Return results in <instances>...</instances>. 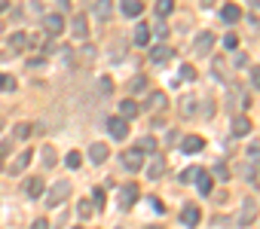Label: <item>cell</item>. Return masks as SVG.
Wrapping results in <instances>:
<instances>
[{
    "mask_svg": "<svg viewBox=\"0 0 260 229\" xmlns=\"http://www.w3.org/2000/svg\"><path fill=\"white\" fill-rule=\"evenodd\" d=\"M172 10H175V0H156V16L159 19H166Z\"/></svg>",
    "mask_w": 260,
    "mask_h": 229,
    "instance_id": "cell-27",
    "label": "cell"
},
{
    "mask_svg": "<svg viewBox=\"0 0 260 229\" xmlns=\"http://www.w3.org/2000/svg\"><path fill=\"white\" fill-rule=\"evenodd\" d=\"M254 217H257V205H254V199H245L242 202V211H239V226H248V223H254Z\"/></svg>",
    "mask_w": 260,
    "mask_h": 229,
    "instance_id": "cell-8",
    "label": "cell"
},
{
    "mask_svg": "<svg viewBox=\"0 0 260 229\" xmlns=\"http://www.w3.org/2000/svg\"><path fill=\"white\" fill-rule=\"evenodd\" d=\"M71 31H74V40H86L89 37V19L86 16H74Z\"/></svg>",
    "mask_w": 260,
    "mask_h": 229,
    "instance_id": "cell-11",
    "label": "cell"
},
{
    "mask_svg": "<svg viewBox=\"0 0 260 229\" xmlns=\"http://www.w3.org/2000/svg\"><path fill=\"white\" fill-rule=\"evenodd\" d=\"M193 113H196V101L193 98H184L181 101V117H193Z\"/></svg>",
    "mask_w": 260,
    "mask_h": 229,
    "instance_id": "cell-30",
    "label": "cell"
},
{
    "mask_svg": "<svg viewBox=\"0 0 260 229\" xmlns=\"http://www.w3.org/2000/svg\"><path fill=\"white\" fill-rule=\"evenodd\" d=\"M162 174H166V162H162V159H153V162L147 165V177H150V180H159Z\"/></svg>",
    "mask_w": 260,
    "mask_h": 229,
    "instance_id": "cell-23",
    "label": "cell"
},
{
    "mask_svg": "<svg viewBox=\"0 0 260 229\" xmlns=\"http://www.w3.org/2000/svg\"><path fill=\"white\" fill-rule=\"evenodd\" d=\"M95 19L110 22L113 19V0H95Z\"/></svg>",
    "mask_w": 260,
    "mask_h": 229,
    "instance_id": "cell-13",
    "label": "cell"
},
{
    "mask_svg": "<svg viewBox=\"0 0 260 229\" xmlns=\"http://www.w3.org/2000/svg\"><path fill=\"white\" fill-rule=\"evenodd\" d=\"M135 43H138V46H147V43H150V28H147V25H138V28H135Z\"/></svg>",
    "mask_w": 260,
    "mask_h": 229,
    "instance_id": "cell-25",
    "label": "cell"
},
{
    "mask_svg": "<svg viewBox=\"0 0 260 229\" xmlns=\"http://www.w3.org/2000/svg\"><path fill=\"white\" fill-rule=\"evenodd\" d=\"M98 86H101V95H110V92H113V83H110V77H101V80H98Z\"/></svg>",
    "mask_w": 260,
    "mask_h": 229,
    "instance_id": "cell-36",
    "label": "cell"
},
{
    "mask_svg": "<svg viewBox=\"0 0 260 229\" xmlns=\"http://www.w3.org/2000/svg\"><path fill=\"white\" fill-rule=\"evenodd\" d=\"M43 31H46L49 37H58V34L64 31V16H58V13H49V16L43 19Z\"/></svg>",
    "mask_w": 260,
    "mask_h": 229,
    "instance_id": "cell-5",
    "label": "cell"
},
{
    "mask_svg": "<svg viewBox=\"0 0 260 229\" xmlns=\"http://www.w3.org/2000/svg\"><path fill=\"white\" fill-rule=\"evenodd\" d=\"M251 83H254V89H260V67H257V70L251 73Z\"/></svg>",
    "mask_w": 260,
    "mask_h": 229,
    "instance_id": "cell-43",
    "label": "cell"
},
{
    "mask_svg": "<svg viewBox=\"0 0 260 229\" xmlns=\"http://www.w3.org/2000/svg\"><path fill=\"white\" fill-rule=\"evenodd\" d=\"M107 156H110V150H107V144H101V141H95V144L89 147V159H92L95 165H101V162H107Z\"/></svg>",
    "mask_w": 260,
    "mask_h": 229,
    "instance_id": "cell-15",
    "label": "cell"
},
{
    "mask_svg": "<svg viewBox=\"0 0 260 229\" xmlns=\"http://www.w3.org/2000/svg\"><path fill=\"white\" fill-rule=\"evenodd\" d=\"M107 132H110V138H116V141L128 138V120H122V117L107 120Z\"/></svg>",
    "mask_w": 260,
    "mask_h": 229,
    "instance_id": "cell-6",
    "label": "cell"
},
{
    "mask_svg": "<svg viewBox=\"0 0 260 229\" xmlns=\"http://www.w3.org/2000/svg\"><path fill=\"white\" fill-rule=\"evenodd\" d=\"M214 77H220V80H226V70H223V61H214Z\"/></svg>",
    "mask_w": 260,
    "mask_h": 229,
    "instance_id": "cell-41",
    "label": "cell"
},
{
    "mask_svg": "<svg viewBox=\"0 0 260 229\" xmlns=\"http://www.w3.org/2000/svg\"><path fill=\"white\" fill-rule=\"evenodd\" d=\"M40 156H43V165H46V168H52V165H55V150H52L49 144L40 150Z\"/></svg>",
    "mask_w": 260,
    "mask_h": 229,
    "instance_id": "cell-29",
    "label": "cell"
},
{
    "mask_svg": "<svg viewBox=\"0 0 260 229\" xmlns=\"http://www.w3.org/2000/svg\"><path fill=\"white\" fill-rule=\"evenodd\" d=\"M0 86H4V92H13L16 89V80L13 77H4V83H0Z\"/></svg>",
    "mask_w": 260,
    "mask_h": 229,
    "instance_id": "cell-40",
    "label": "cell"
},
{
    "mask_svg": "<svg viewBox=\"0 0 260 229\" xmlns=\"http://www.w3.org/2000/svg\"><path fill=\"white\" fill-rule=\"evenodd\" d=\"M64 165H68V168H71V171H74V168H80V165H83V156H80V153H77V150H71V153H68V156H64Z\"/></svg>",
    "mask_w": 260,
    "mask_h": 229,
    "instance_id": "cell-28",
    "label": "cell"
},
{
    "mask_svg": "<svg viewBox=\"0 0 260 229\" xmlns=\"http://www.w3.org/2000/svg\"><path fill=\"white\" fill-rule=\"evenodd\" d=\"M220 19H223V22H226V25H236V22H239V19H242V10H239V7H236V4H226V7H223V10H220Z\"/></svg>",
    "mask_w": 260,
    "mask_h": 229,
    "instance_id": "cell-19",
    "label": "cell"
},
{
    "mask_svg": "<svg viewBox=\"0 0 260 229\" xmlns=\"http://www.w3.org/2000/svg\"><path fill=\"white\" fill-rule=\"evenodd\" d=\"M202 220V211L196 208V205H184V211H181V223L184 226H196Z\"/></svg>",
    "mask_w": 260,
    "mask_h": 229,
    "instance_id": "cell-16",
    "label": "cell"
},
{
    "mask_svg": "<svg viewBox=\"0 0 260 229\" xmlns=\"http://www.w3.org/2000/svg\"><path fill=\"white\" fill-rule=\"evenodd\" d=\"M199 171H202V168H187V171L181 174V180H184V183H190V180H196V174H199Z\"/></svg>",
    "mask_w": 260,
    "mask_h": 229,
    "instance_id": "cell-37",
    "label": "cell"
},
{
    "mask_svg": "<svg viewBox=\"0 0 260 229\" xmlns=\"http://www.w3.org/2000/svg\"><path fill=\"white\" fill-rule=\"evenodd\" d=\"M138 183H122L119 186V211H128L135 202H138Z\"/></svg>",
    "mask_w": 260,
    "mask_h": 229,
    "instance_id": "cell-2",
    "label": "cell"
},
{
    "mask_svg": "<svg viewBox=\"0 0 260 229\" xmlns=\"http://www.w3.org/2000/svg\"><path fill=\"white\" fill-rule=\"evenodd\" d=\"M162 107H169V95H162V92H150V98H147V110H162Z\"/></svg>",
    "mask_w": 260,
    "mask_h": 229,
    "instance_id": "cell-20",
    "label": "cell"
},
{
    "mask_svg": "<svg viewBox=\"0 0 260 229\" xmlns=\"http://www.w3.org/2000/svg\"><path fill=\"white\" fill-rule=\"evenodd\" d=\"M28 162H31V150H22V153L16 156V162H13L7 171H10V174H22V171L28 168Z\"/></svg>",
    "mask_w": 260,
    "mask_h": 229,
    "instance_id": "cell-18",
    "label": "cell"
},
{
    "mask_svg": "<svg viewBox=\"0 0 260 229\" xmlns=\"http://www.w3.org/2000/svg\"><path fill=\"white\" fill-rule=\"evenodd\" d=\"M181 77H184V80H196V67L184 64V67H181Z\"/></svg>",
    "mask_w": 260,
    "mask_h": 229,
    "instance_id": "cell-39",
    "label": "cell"
},
{
    "mask_svg": "<svg viewBox=\"0 0 260 229\" xmlns=\"http://www.w3.org/2000/svg\"><path fill=\"white\" fill-rule=\"evenodd\" d=\"M0 10H7V0H0Z\"/></svg>",
    "mask_w": 260,
    "mask_h": 229,
    "instance_id": "cell-47",
    "label": "cell"
},
{
    "mask_svg": "<svg viewBox=\"0 0 260 229\" xmlns=\"http://www.w3.org/2000/svg\"><path fill=\"white\" fill-rule=\"evenodd\" d=\"M31 229H49V223H46V220H34V226H31Z\"/></svg>",
    "mask_w": 260,
    "mask_h": 229,
    "instance_id": "cell-44",
    "label": "cell"
},
{
    "mask_svg": "<svg viewBox=\"0 0 260 229\" xmlns=\"http://www.w3.org/2000/svg\"><path fill=\"white\" fill-rule=\"evenodd\" d=\"M89 202L95 205V211H98V208H104V189H101V186H95V193H92V199H89Z\"/></svg>",
    "mask_w": 260,
    "mask_h": 229,
    "instance_id": "cell-33",
    "label": "cell"
},
{
    "mask_svg": "<svg viewBox=\"0 0 260 229\" xmlns=\"http://www.w3.org/2000/svg\"><path fill=\"white\" fill-rule=\"evenodd\" d=\"M217 4V0H202V7H214Z\"/></svg>",
    "mask_w": 260,
    "mask_h": 229,
    "instance_id": "cell-45",
    "label": "cell"
},
{
    "mask_svg": "<svg viewBox=\"0 0 260 229\" xmlns=\"http://www.w3.org/2000/svg\"><path fill=\"white\" fill-rule=\"evenodd\" d=\"M245 107H248V95H242V92L233 89V95H230V110L239 113V110H245Z\"/></svg>",
    "mask_w": 260,
    "mask_h": 229,
    "instance_id": "cell-22",
    "label": "cell"
},
{
    "mask_svg": "<svg viewBox=\"0 0 260 229\" xmlns=\"http://www.w3.org/2000/svg\"><path fill=\"white\" fill-rule=\"evenodd\" d=\"M58 4H61V7H71V0H58Z\"/></svg>",
    "mask_w": 260,
    "mask_h": 229,
    "instance_id": "cell-46",
    "label": "cell"
},
{
    "mask_svg": "<svg viewBox=\"0 0 260 229\" xmlns=\"http://www.w3.org/2000/svg\"><path fill=\"white\" fill-rule=\"evenodd\" d=\"M138 150H141V153H156V141H153V138H141V141H138Z\"/></svg>",
    "mask_w": 260,
    "mask_h": 229,
    "instance_id": "cell-31",
    "label": "cell"
},
{
    "mask_svg": "<svg viewBox=\"0 0 260 229\" xmlns=\"http://www.w3.org/2000/svg\"><path fill=\"white\" fill-rule=\"evenodd\" d=\"M214 174H217L220 180H226V177H230V171H226V165H214Z\"/></svg>",
    "mask_w": 260,
    "mask_h": 229,
    "instance_id": "cell-42",
    "label": "cell"
},
{
    "mask_svg": "<svg viewBox=\"0 0 260 229\" xmlns=\"http://www.w3.org/2000/svg\"><path fill=\"white\" fill-rule=\"evenodd\" d=\"M0 162H4V156H0ZM0 168H4V165H0Z\"/></svg>",
    "mask_w": 260,
    "mask_h": 229,
    "instance_id": "cell-50",
    "label": "cell"
},
{
    "mask_svg": "<svg viewBox=\"0 0 260 229\" xmlns=\"http://www.w3.org/2000/svg\"><path fill=\"white\" fill-rule=\"evenodd\" d=\"M119 162L125 165V171H141L144 168V153L141 150H128V153H122Z\"/></svg>",
    "mask_w": 260,
    "mask_h": 229,
    "instance_id": "cell-4",
    "label": "cell"
},
{
    "mask_svg": "<svg viewBox=\"0 0 260 229\" xmlns=\"http://www.w3.org/2000/svg\"><path fill=\"white\" fill-rule=\"evenodd\" d=\"M74 229H83V226H74Z\"/></svg>",
    "mask_w": 260,
    "mask_h": 229,
    "instance_id": "cell-52",
    "label": "cell"
},
{
    "mask_svg": "<svg viewBox=\"0 0 260 229\" xmlns=\"http://www.w3.org/2000/svg\"><path fill=\"white\" fill-rule=\"evenodd\" d=\"M147 229H159V226H147Z\"/></svg>",
    "mask_w": 260,
    "mask_h": 229,
    "instance_id": "cell-49",
    "label": "cell"
},
{
    "mask_svg": "<svg viewBox=\"0 0 260 229\" xmlns=\"http://www.w3.org/2000/svg\"><path fill=\"white\" fill-rule=\"evenodd\" d=\"M10 49H13V52L28 49V37H25V34H13V37H10Z\"/></svg>",
    "mask_w": 260,
    "mask_h": 229,
    "instance_id": "cell-26",
    "label": "cell"
},
{
    "mask_svg": "<svg viewBox=\"0 0 260 229\" xmlns=\"http://www.w3.org/2000/svg\"><path fill=\"white\" fill-rule=\"evenodd\" d=\"M242 177L254 186V189H260V159H251V162H245L242 165Z\"/></svg>",
    "mask_w": 260,
    "mask_h": 229,
    "instance_id": "cell-3",
    "label": "cell"
},
{
    "mask_svg": "<svg viewBox=\"0 0 260 229\" xmlns=\"http://www.w3.org/2000/svg\"><path fill=\"white\" fill-rule=\"evenodd\" d=\"M25 193H28L31 199H40V196H43V180H40V177H31V180L25 183Z\"/></svg>",
    "mask_w": 260,
    "mask_h": 229,
    "instance_id": "cell-24",
    "label": "cell"
},
{
    "mask_svg": "<svg viewBox=\"0 0 260 229\" xmlns=\"http://www.w3.org/2000/svg\"><path fill=\"white\" fill-rule=\"evenodd\" d=\"M211 186H214V180H211V174H205V171H199V174H196V189H199L202 196H211Z\"/></svg>",
    "mask_w": 260,
    "mask_h": 229,
    "instance_id": "cell-21",
    "label": "cell"
},
{
    "mask_svg": "<svg viewBox=\"0 0 260 229\" xmlns=\"http://www.w3.org/2000/svg\"><path fill=\"white\" fill-rule=\"evenodd\" d=\"M251 132V120L245 117V113H236V117H233V135L236 138H245Z\"/></svg>",
    "mask_w": 260,
    "mask_h": 229,
    "instance_id": "cell-14",
    "label": "cell"
},
{
    "mask_svg": "<svg viewBox=\"0 0 260 229\" xmlns=\"http://www.w3.org/2000/svg\"><path fill=\"white\" fill-rule=\"evenodd\" d=\"M92 208H95L92 202H80V208H77V214H80V217H92V214H95Z\"/></svg>",
    "mask_w": 260,
    "mask_h": 229,
    "instance_id": "cell-35",
    "label": "cell"
},
{
    "mask_svg": "<svg viewBox=\"0 0 260 229\" xmlns=\"http://www.w3.org/2000/svg\"><path fill=\"white\" fill-rule=\"evenodd\" d=\"M119 10H122L125 19H138L144 13V4H141V0H119Z\"/></svg>",
    "mask_w": 260,
    "mask_h": 229,
    "instance_id": "cell-9",
    "label": "cell"
},
{
    "mask_svg": "<svg viewBox=\"0 0 260 229\" xmlns=\"http://www.w3.org/2000/svg\"><path fill=\"white\" fill-rule=\"evenodd\" d=\"M181 150L190 153V156H193V153H202V150H205V138H199V135H187V138L181 141Z\"/></svg>",
    "mask_w": 260,
    "mask_h": 229,
    "instance_id": "cell-10",
    "label": "cell"
},
{
    "mask_svg": "<svg viewBox=\"0 0 260 229\" xmlns=\"http://www.w3.org/2000/svg\"><path fill=\"white\" fill-rule=\"evenodd\" d=\"M138 113H141V107H138V104H135L132 98H125V101H119V117H122V120H135Z\"/></svg>",
    "mask_w": 260,
    "mask_h": 229,
    "instance_id": "cell-17",
    "label": "cell"
},
{
    "mask_svg": "<svg viewBox=\"0 0 260 229\" xmlns=\"http://www.w3.org/2000/svg\"><path fill=\"white\" fill-rule=\"evenodd\" d=\"M68 196H71V183H68V180L52 183V186H49V193H46V208H58Z\"/></svg>",
    "mask_w": 260,
    "mask_h": 229,
    "instance_id": "cell-1",
    "label": "cell"
},
{
    "mask_svg": "<svg viewBox=\"0 0 260 229\" xmlns=\"http://www.w3.org/2000/svg\"><path fill=\"white\" fill-rule=\"evenodd\" d=\"M172 55H175V52H172V46H166V43H159V46L150 49V61H153V64H166V61H172Z\"/></svg>",
    "mask_w": 260,
    "mask_h": 229,
    "instance_id": "cell-12",
    "label": "cell"
},
{
    "mask_svg": "<svg viewBox=\"0 0 260 229\" xmlns=\"http://www.w3.org/2000/svg\"><path fill=\"white\" fill-rule=\"evenodd\" d=\"M0 129H4V117H0Z\"/></svg>",
    "mask_w": 260,
    "mask_h": 229,
    "instance_id": "cell-48",
    "label": "cell"
},
{
    "mask_svg": "<svg viewBox=\"0 0 260 229\" xmlns=\"http://www.w3.org/2000/svg\"><path fill=\"white\" fill-rule=\"evenodd\" d=\"M0 83H4V73H0Z\"/></svg>",
    "mask_w": 260,
    "mask_h": 229,
    "instance_id": "cell-51",
    "label": "cell"
},
{
    "mask_svg": "<svg viewBox=\"0 0 260 229\" xmlns=\"http://www.w3.org/2000/svg\"><path fill=\"white\" fill-rule=\"evenodd\" d=\"M211 46H214V34L202 31V34L196 37V43H193V55H208V52H211Z\"/></svg>",
    "mask_w": 260,
    "mask_h": 229,
    "instance_id": "cell-7",
    "label": "cell"
},
{
    "mask_svg": "<svg viewBox=\"0 0 260 229\" xmlns=\"http://www.w3.org/2000/svg\"><path fill=\"white\" fill-rule=\"evenodd\" d=\"M128 89H132V92H135V95H141V92H144V89H147V80H144V77H135V80H132V83H128Z\"/></svg>",
    "mask_w": 260,
    "mask_h": 229,
    "instance_id": "cell-32",
    "label": "cell"
},
{
    "mask_svg": "<svg viewBox=\"0 0 260 229\" xmlns=\"http://www.w3.org/2000/svg\"><path fill=\"white\" fill-rule=\"evenodd\" d=\"M28 132H31V126H25V123H19V126L13 129V138H19V141H22V138H28Z\"/></svg>",
    "mask_w": 260,
    "mask_h": 229,
    "instance_id": "cell-34",
    "label": "cell"
},
{
    "mask_svg": "<svg viewBox=\"0 0 260 229\" xmlns=\"http://www.w3.org/2000/svg\"><path fill=\"white\" fill-rule=\"evenodd\" d=\"M223 46H226V49H236V46H239V37H236V34H226V37H223Z\"/></svg>",
    "mask_w": 260,
    "mask_h": 229,
    "instance_id": "cell-38",
    "label": "cell"
}]
</instances>
